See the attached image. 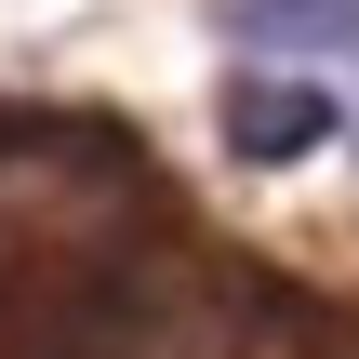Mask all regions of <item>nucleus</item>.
Returning <instances> with one entry per match:
<instances>
[{
  "label": "nucleus",
  "mask_w": 359,
  "mask_h": 359,
  "mask_svg": "<svg viewBox=\"0 0 359 359\" xmlns=\"http://www.w3.org/2000/svg\"><path fill=\"white\" fill-rule=\"evenodd\" d=\"M226 147H240L253 173H293V160L333 147V93H320L306 67H240V80H226Z\"/></svg>",
  "instance_id": "obj_1"
},
{
  "label": "nucleus",
  "mask_w": 359,
  "mask_h": 359,
  "mask_svg": "<svg viewBox=\"0 0 359 359\" xmlns=\"http://www.w3.org/2000/svg\"><path fill=\"white\" fill-rule=\"evenodd\" d=\"M226 40H266V53H359V0H226Z\"/></svg>",
  "instance_id": "obj_2"
}]
</instances>
